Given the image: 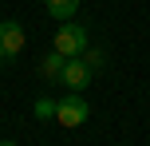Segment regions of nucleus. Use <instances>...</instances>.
Here are the masks:
<instances>
[{
	"label": "nucleus",
	"instance_id": "f257e3e1",
	"mask_svg": "<svg viewBox=\"0 0 150 146\" xmlns=\"http://www.w3.org/2000/svg\"><path fill=\"white\" fill-rule=\"evenodd\" d=\"M55 51L59 55H67V59H75V55H83L87 51V28L83 24H63L59 32H55Z\"/></svg>",
	"mask_w": 150,
	"mask_h": 146
},
{
	"label": "nucleus",
	"instance_id": "f03ea898",
	"mask_svg": "<svg viewBox=\"0 0 150 146\" xmlns=\"http://www.w3.org/2000/svg\"><path fill=\"white\" fill-rule=\"evenodd\" d=\"M87 115H91V107H87V99H83L79 91H71L67 99H59V107H55V123L59 126H83Z\"/></svg>",
	"mask_w": 150,
	"mask_h": 146
},
{
	"label": "nucleus",
	"instance_id": "7ed1b4c3",
	"mask_svg": "<svg viewBox=\"0 0 150 146\" xmlns=\"http://www.w3.org/2000/svg\"><path fill=\"white\" fill-rule=\"evenodd\" d=\"M91 75H95V71L87 67V59H83V55H75V59H67V63H63L59 83L67 87V91H83V87L91 83Z\"/></svg>",
	"mask_w": 150,
	"mask_h": 146
},
{
	"label": "nucleus",
	"instance_id": "20e7f679",
	"mask_svg": "<svg viewBox=\"0 0 150 146\" xmlns=\"http://www.w3.org/2000/svg\"><path fill=\"white\" fill-rule=\"evenodd\" d=\"M0 51H4L8 59L24 51V28L16 20H0Z\"/></svg>",
	"mask_w": 150,
	"mask_h": 146
},
{
	"label": "nucleus",
	"instance_id": "39448f33",
	"mask_svg": "<svg viewBox=\"0 0 150 146\" xmlns=\"http://www.w3.org/2000/svg\"><path fill=\"white\" fill-rule=\"evenodd\" d=\"M63 63H67V55H59V51L52 47V51L44 55V63H40V75H44L47 83H55V79L63 75Z\"/></svg>",
	"mask_w": 150,
	"mask_h": 146
},
{
	"label": "nucleus",
	"instance_id": "423d86ee",
	"mask_svg": "<svg viewBox=\"0 0 150 146\" xmlns=\"http://www.w3.org/2000/svg\"><path fill=\"white\" fill-rule=\"evenodd\" d=\"M44 4H47V12H52L55 20H63V24L79 12V0H44Z\"/></svg>",
	"mask_w": 150,
	"mask_h": 146
},
{
	"label": "nucleus",
	"instance_id": "0eeeda50",
	"mask_svg": "<svg viewBox=\"0 0 150 146\" xmlns=\"http://www.w3.org/2000/svg\"><path fill=\"white\" fill-rule=\"evenodd\" d=\"M55 107H59V99H36L32 115H36L40 123H47V118H55Z\"/></svg>",
	"mask_w": 150,
	"mask_h": 146
},
{
	"label": "nucleus",
	"instance_id": "6e6552de",
	"mask_svg": "<svg viewBox=\"0 0 150 146\" xmlns=\"http://www.w3.org/2000/svg\"><path fill=\"white\" fill-rule=\"evenodd\" d=\"M99 63H103V51H87V67H91V71H95V67H99Z\"/></svg>",
	"mask_w": 150,
	"mask_h": 146
},
{
	"label": "nucleus",
	"instance_id": "1a4fd4ad",
	"mask_svg": "<svg viewBox=\"0 0 150 146\" xmlns=\"http://www.w3.org/2000/svg\"><path fill=\"white\" fill-rule=\"evenodd\" d=\"M0 146H16V142H12V138H0Z\"/></svg>",
	"mask_w": 150,
	"mask_h": 146
},
{
	"label": "nucleus",
	"instance_id": "9d476101",
	"mask_svg": "<svg viewBox=\"0 0 150 146\" xmlns=\"http://www.w3.org/2000/svg\"><path fill=\"white\" fill-rule=\"evenodd\" d=\"M4 63H8V55H4V51H0V67H4Z\"/></svg>",
	"mask_w": 150,
	"mask_h": 146
},
{
	"label": "nucleus",
	"instance_id": "9b49d317",
	"mask_svg": "<svg viewBox=\"0 0 150 146\" xmlns=\"http://www.w3.org/2000/svg\"><path fill=\"white\" fill-rule=\"evenodd\" d=\"M36 4H44V0H36Z\"/></svg>",
	"mask_w": 150,
	"mask_h": 146
}]
</instances>
